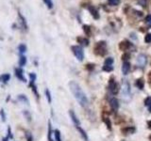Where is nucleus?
<instances>
[{
    "mask_svg": "<svg viewBox=\"0 0 151 141\" xmlns=\"http://www.w3.org/2000/svg\"><path fill=\"white\" fill-rule=\"evenodd\" d=\"M69 88H70L71 92L73 93L74 97L76 98V100L78 102L79 105L83 107H86L88 105V99L79 85L75 81H71L69 83Z\"/></svg>",
    "mask_w": 151,
    "mask_h": 141,
    "instance_id": "nucleus-1",
    "label": "nucleus"
},
{
    "mask_svg": "<svg viewBox=\"0 0 151 141\" xmlns=\"http://www.w3.org/2000/svg\"><path fill=\"white\" fill-rule=\"evenodd\" d=\"M94 54L96 56H103L107 54L108 49H107V43L105 41H98L97 43L94 46Z\"/></svg>",
    "mask_w": 151,
    "mask_h": 141,
    "instance_id": "nucleus-2",
    "label": "nucleus"
},
{
    "mask_svg": "<svg viewBox=\"0 0 151 141\" xmlns=\"http://www.w3.org/2000/svg\"><path fill=\"white\" fill-rule=\"evenodd\" d=\"M122 98L126 102H129L130 99V85L127 80H123L122 82Z\"/></svg>",
    "mask_w": 151,
    "mask_h": 141,
    "instance_id": "nucleus-3",
    "label": "nucleus"
},
{
    "mask_svg": "<svg viewBox=\"0 0 151 141\" xmlns=\"http://www.w3.org/2000/svg\"><path fill=\"white\" fill-rule=\"evenodd\" d=\"M108 88H109V91H110L112 95H116L119 91V89H118V86L114 80V77L111 76L109 80V86H108Z\"/></svg>",
    "mask_w": 151,
    "mask_h": 141,
    "instance_id": "nucleus-4",
    "label": "nucleus"
},
{
    "mask_svg": "<svg viewBox=\"0 0 151 141\" xmlns=\"http://www.w3.org/2000/svg\"><path fill=\"white\" fill-rule=\"evenodd\" d=\"M71 49H72L75 56L79 61H82L83 60V58H84V53H83V50H82L81 47L78 46V45H74V46L71 47Z\"/></svg>",
    "mask_w": 151,
    "mask_h": 141,
    "instance_id": "nucleus-5",
    "label": "nucleus"
},
{
    "mask_svg": "<svg viewBox=\"0 0 151 141\" xmlns=\"http://www.w3.org/2000/svg\"><path fill=\"white\" fill-rule=\"evenodd\" d=\"M36 74L34 73H29V87L31 88V89L33 90V92H34V94L37 96V97H39V93H38L37 91V87H36V85H35V80H36Z\"/></svg>",
    "mask_w": 151,
    "mask_h": 141,
    "instance_id": "nucleus-6",
    "label": "nucleus"
},
{
    "mask_svg": "<svg viewBox=\"0 0 151 141\" xmlns=\"http://www.w3.org/2000/svg\"><path fill=\"white\" fill-rule=\"evenodd\" d=\"M112 64H113V58H106L105 62H104V66H103V70H104V72H107V73L111 72V70H113Z\"/></svg>",
    "mask_w": 151,
    "mask_h": 141,
    "instance_id": "nucleus-7",
    "label": "nucleus"
},
{
    "mask_svg": "<svg viewBox=\"0 0 151 141\" xmlns=\"http://www.w3.org/2000/svg\"><path fill=\"white\" fill-rule=\"evenodd\" d=\"M14 74H15V77L19 79L22 82H27V79L24 75V70L21 67H18L14 69Z\"/></svg>",
    "mask_w": 151,
    "mask_h": 141,
    "instance_id": "nucleus-8",
    "label": "nucleus"
},
{
    "mask_svg": "<svg viewBox=\"0 0 151 141\" xmlns=\"http://www.w3.org/2000/svg\"><path fill=\"white\" fill-rule=\"evenodd\" d=\"M110 106L113 112H116L118 110V108H119V103H118V100L116 98L113 97L110 99Z\"/></svg>",
    "mask_w": 151,
    "mask_h": 141,
    "instance_id": "nucleus-9",
    "label": "nucleus"
},
{
    "mask_svg": "<svg viewBox=\"0 0 151 141\" xmlns=\"http://www.w3.org/2000/svg\"><path fill=\"white\" fill-rule=\"evenodd\" d=\"M18 18H19V20H20L21 28L27 31V21H26V18L22 15V13L20 11H18Z\"/></svg>",
    "mask_w": 151,
    "mask_h": 141,
    "instance_id": "nucleus-10",
    "label": "nucleus"
},
{
    "mask_svg": "<svg viewBox=\"0 0 151 141\" xmlns=\"http://www.w3.org/2000/svg\"><path fill=\"white\" fill-rule=\"evenodd\" d=\"M132 44L129 41H121L119 43V49L121 51H127L129 49L131 48Z\"/></svg>",
    "mask_w": 151,
    "mask_h": 141,
    "instance_id": "nucleus-11",
    "label": "nucleus"
},
{
    "mask_svg": "<svg viewBox=\"0 0 151 141\" xmlns=\"http://www.w3.org/2000/svg\"><path fill=\"white\" fill-rule=\"evenodd\" d=\"M69 115H70L71 120H72V121H73V123H74L75 126H76V128H78V127H80V121L78 120V117L76 116V114L74 113V111L70 110V111H69Z\"/></svg>",
    "mask_w": 151,
    "mask_h": 141,
    "instance_id": "nucleus-12",
    "label": "nucleus"
},
{
    "mask_svg": "<svg viewBox=\"0 0 151 141\" xmlns=\"http://www.w3.org/2000/svg\"><path fill=\"white\" fill-rule=\"evenodd\" d=\"M137 64H138L140 67H145L146 64V56L143 54L139 55L138 58H137Z\"/></svg>",
    "mask_w": 151,
    "mask_h": 141,
    "instance_id": "nucleus-13",
    "label": "nucleus"
},
{
    "mask_svg": "<svg viewBox=\"0 0 151 141\" xmlns=\"http://www.w3.org/2000/svg\"><path fill=\"white\" fill-rule=\"evenodd\" d=\"M135 127L133 126H129V127H125V128H123L121 130L122 134H124L125 135H131V134H134L135 133Z\"/></svg>",
    "mask_w": 151,
    "mask_h": 141,
    "instance_id": "nucleus-14",
    "label": "nucleus"
},
{
    "mask_svg": "<svg viewBox=\"0 0 151 141\" xmlns=\"http://www.w3.org/2000/svg\"><path fill=\"white\" fill-rule=\"evenodd\" d=\"M130 70V63L129 62V61H124V63H123L122 65V73L123 74L127 75V73H129Z\"/></svg>",
    "mask_w": 151,
    "mask_h": 141,
    "instance_id": "nucleus-15",
    "label": "nucleus"
},
{
    "mask_svg": "<svg viewBox=\"0 0 151 141\" xmlns=\"http://www.w3.org/2000/svg\"><path fill=\"white\" fill-rule=\"evenodd\" d=\"M88 9H89V11L91 12V14H92V16L94 18V19H99L100 18V15H99V13H98V11L97 9L94 8L93 6H89L88 7Z\"/></svg>",
    "mask_w": 151,
    "mask_h": 141,
    "instance_id": "nucleus-16",
    "label": "nucleus"
},
{
    "mask_svg": "<svg viewBox=\"0 0 151 141\" xmlns=\"http://www.w3.org/2000/svg\"><path fill=\"white\" fill-rule=\"evenodd\" d=\"M135 86L138 88L139 89H143L145 87V81L143 78H139L135 81Z\"/></svg>",
    "mask_w": 151,
    "mask_h": 141,
    "instance_id": "nucleus-17",
    "label": "nucleus"
},
{
    "mask_svg": "<svg viewBox=\"0 0 151 141\" xmlns=\"http://www.w3.org/2000/svg\"><path fill=\"white\" fill-rule=\"evenodd\" d=\"M77 41H78V43L82 44V45H84V46H88V45H89V40L86 39V38L78 37V38H77Z\"/></svg>",
    "mask_w": 151,
    "mask_h": 141,
    "instance_id": "nucleus-18",
    "label": "nucleus"
},
{
    "mask_svg": "<svg viewBox=\"0 0 151 141\" xmlns=\"http://www.w3.org/2000/svg\"><path fill=\"white\" fill-rule=\"evenodd\" d=\"M9 79H11V75H9V73H4L0 76V81L4 84H7Z\"/></svg>",
    "mask_w": 151,
    "mask_h": 141,
    "instance_id": "nucleus-19",
    "label": "nucleus"
},
{
    "mask_svg": "<svg viewBox=\"0 0 151 141\" xmlns=\"http://www.w3.org/2000/svg\"><path fill=\"white\" fill-rule=\"evenodd\" d=\"M18 64H19V66H20L21 68H23L24 66L27 64V58L24 55H21L20 56V58H19Z\"/></svg>",
    "mask_w": 151,
    "mask_h": 141,
    "instance_id": "nucleus-20",
    "label": "nucleus"
},
{
    "mask_svg": "<svg viewBox=\"0 0 151 141\" xmlns=\"http://www.w3.org/2000/svg\"><path fill=\"white\" fill-rule=\"evenodd\" d=\"M18 51H19V54L21 55H24L27 52V45L25 43H21L18 45Z\"/></svg>",
    "mask_w": 151,
    "mask_h": 141,
    "instance_id": "nucleus-21",
    "label": "nucleus"
},
{
    "mask_svg": "<svg viewBox=\"0 0 151 141\" xmlns=\"http://www.w3.org/2000/svg\"><path fill=\"white\" fill-rule=\"evenodd\" d=\"M82 27H83V31L85 32V34H86L87 36H91V34H92L91 27H90L89 26H87V25H84Z\"/></svg>",
    "mask_w": 151,
    "mask_h": 141,
    "instance_id": "nucleus-22",
    "label": "nucleus"
},
{
    "mask_svg": "<svg viewBox=\"0 0 151 141\" xmlns=\"http://www.w3.org/2000/svg\"><path fill=\"white\" fill-rule=\"evenodd\" d=\"M18 100L22 102V103H28V99L27 98L26 95H23V94H20V95H18Z\"/></svg>",
    "mask_w": 151,
    "mask_h": 141,
    "instance_id": "nucleus-23",
    "label": "nucleus"
},
{
    "mask_svg": "<svg viewBox=\"0 0 151 141\" xmlns=\"http://www.w3.org/2000/svg\"><path fill=\"white\" fill-rule=\"evenodd\" d=\"M103 121L106 123V125H107V127L109 128V130H111V122L110 119H109V118H107V117H103Z\"/></svg>",
    "mask_w": 151,
    "mask_h": 141,
    "instance_id": "nucleus-24",
    "label": "nucleus"
},
{
    "mask_svg": "<svg viewBox=\"0 0 151 141\" xmlns=\"http://www.w3.org/2000/svg\"><path fill=\"white\" fill-rule=\"evenodd\" d=\"M42 1H44V3L46 5L49 9H53V2H52V0H42Z\"/></svg>",
    "mask_w": 151,
    "mask_h": 141,
    "instance_id": "nucleus-25",
    "label": "nucleus"
},
{
    "mask_svg": "<svg viewBox=\"0 0 151 141\" xmlns=\"http://www.w3.org/2000/svg\"><path fill=\"white\" fill-rule=\"evenodd\" d=\"M52 134H53V132H52L51 123H50V121H49V123H48V135H47V137H48V141H53V139L51 138Z\"/></svg>",
    "mask_w": 151,
    "mask_h": 141,
    "instance_id": "nucleus-26",
    "label": "nucleus"
},
{
    "mask_svg": "<svg viewBox=\"0 0 151 141\" xmlns=\"http://www.w3.org/2000/svg\"><path fill=\"white\" fill-rule=\"evenodd\" d=\"M54 135H55V139L56 141H61V138H60V133L59 130H55L54 131Z\"/></svg>",
    "mask_w": 151,
    "mask_h": 141,
    "instance_id": "nucleus-27",
    "label": "nucleus"
},
{
    "mask_svg": "<svg viewBox=\"0 0 151 141\" xmlns=\"http://www.w3.org/2000/svg\"><path fill=\"white\" fill-rule=\"evenodd\" d=\"M108 2L111 6H117V5L120 4L121 0H108Z\"/></svg>",
    "mask_w": 151,
    "mask_h": 141,
    "instance_id": "nucleus-28",
    "label": "nucleus"
},
{
    "mask_svg": "<svg viewBox=\"0 0 151 141\" xmlns=\"http://www.w3.org/2000/svg\"><path fill=\"white\" fill-rule=\"evenodd\" d=\"M130 58V54L129 53H125V54H123L122 56V60L123 61H127Z\"/></svg>",
    "mask_w": 151,
    "mask_h": 141,
    "instance_id": "nucleus-29",
    "label": "nucleus"
},
{
    "mask_svg": "<svg viewBox=\"0 0 151 141\" xmlns=\"http://www.w3.org/2000/svg\"><path fill=\"white\" fill-rule=\"evenodd\" d=\"M145 41L146 43H150L151 42V33H148L145 36Z\"/></svg>",
    "mask_w": 151,
    "mask_h": 141,
    "instance_id": "nucleus-30",
    "label": "nucleus"
},
{
    "mask_svg": "<svg viewBox=\"0 0 151 141\" xmlns=\"http://www.w3.org/2000/svg\"><path fill=\"white\" fill-rule=\"evenodd\" d=\"M137 2H138V4L141 5L142 7L145 8L146 7V3H147V0H138Z\"/></svg>",
    "mask_w": 151,
    "mask_h": 141,
    "instance_id": "nucleus-31",
    "label": "nucleus"
},
{
    "mask_svg": "<svg viewBox=\"0 0 151 141\" xmlns=\"http://www.w3.org/2000/svg\"><path fill=\"white\" fill-rule=\"evenodd\" d=\"M45 95H46V98H47V100H48V102L51 103V94L48 89H45Z\"/></svg>",
    "mask_w": 151,
    "mask_h": 141,
    "instance_id": "nucleus-32",
    "label": "nucleus"
},
{
    "mask_svg": "<svg viewBox=\"0 0 151 141\" xmlns=\"http://www.w3.org/2000/svg\"><path fill=\"white\" fill-rule=\"evenodd\" d=\"M86 69L88 70H93V69H94V64H91V63H89V64H87L86 65Z\"/></svg>",
    "mask_w": 151,
    "mask_h": 141,
    "instance_id": "nucleus-33",
    "label": "nucleus"
},
{
    "mask_svg": "<svg viewBox=\"0 0 151 141\" xmlns=\"http://www.w3.org/2000/svg\"><path fill=\"white\" fill-rule=\"evenodd\" d=\"M151 103V98L150 97H147L145 100V105H146V106H148Z\"/></svg>",
    "mask_w": 151,
    "mask_h": 141,
    "instance_id": "nucleus-34",
    "label": "nucleus"
},
{
    "mask_svg": "<svg viewBox=\"0 0 151 141\" xmlns=\"http://www.w3.org/2000/svg\"><path fill=\"white\" fill-rule=\"evenodd\" d=\"M0 114H1V117H2V120L5 121V120H6V116H5L4 110H1V111H0Z\"/></svg>",
    "mask_w": 151,
    "mask_h": 141,
    "instance_id": "nucleus-35",
    "label": "nucleus"
},
{
    "mask_svg": "<svg viewBox=\"0 0 151 141\" xmlns=\"http://www.w3.org/2000/svg\"><path fill=\"white\" fill-rule=\"evenodd\" d=\"M145 22H147V23H150V22H151V15H150V14L145 17Z\"/></svg>",
    "mask_w": 151,
    "mask_h": 141,
    "instance_id": "nucleus-36",
    "label": "nucleus"
},
{
    "mask_svg": "<svg viewBox=\"0 0 151 141\" xmlns=\"http://www.w3.org/2000/svg\"><path fill=\"white\" fill-rule=\"evenodd\" d=\"M135 13H136V15H139V16H142V15H143V12H142V11H133Z\"/></svg>",
    "mask_w": 151,
    "mask_h": 141,
    "instance_id": "nucleus-37",
    "label": "nucleus"
},
{
    "mask_svg": "<svg viewBox=\"0 0 151 141\" xmlns=\"http://www.w3.org/2000/svg\"><path fill=\"white\" fill-rule=\"evenodd\" d=\"M148 82H149L150 86H151V73H149V74H148Z\"/></svg>",
    "mask_w": 151,
    "mask_h": 141,
    "instance_id": "nucleus-38",
    "label": "nucleus"
},
{
    "mask_svg": "<svg viewBox=\"0 0 151 141\" xmlns=\"http://www.w3.org/2000/svg\"><path fill=\"white\" fill-rule=\"evenodd\" d=\"M147 126H148V128H149V129H151V120H149V121L147 122Z\"/></svg>",
    "mask_w": 151,
    "mask_h": 141,
    "instance_id": "nucleus-39",
    "label": "nucleus"
},
{
    "mask_svg": "<svg viewBox=\"0 0 151 141\" xmlns=\"http://www.w3.org/2000/svg\"><path fill=\"white\" fill-rule=\"evenodd\" d=\"M147 108H148V111H149V112L151 113V103H150V105H149L147 106Z\"/></svg>",
    "mask_w": 151,
    "mask_h": 141,
    "instance_id": "nucleus-40",
    "label": "nucleus"
},
{
    "mask_svg": "<svg viewBox=\"0 0 151 141\" xmlns=\"http://www.w3.org/2000/svg\"><path fill=\"white\" fill-rule=\"evenodd\" d=\"M148 27H150V28H151V22H150V23H148Z\"/></svg>",
    "mask_w": 151,
    "mask_h": 141,
    "instance_id": "nucleus-41",
    "label": "nucleus"
},
{
    "mask_svg": "<svg viewBox=\"0 0 151 141\" xmlns=\"http://www.w3.org/2000/svg\"><path fill=\"white\" fill-rule=\"evenodd\" d=\"M149 139H150V140H151V135H149Z\"/></svg>",
    "mask_w": 151,
    "mask_h": 141,
    "instance_id": "nucleus-42",
    "label": "nucleus"
}]
</instances>
